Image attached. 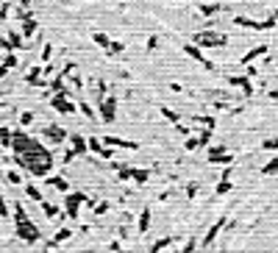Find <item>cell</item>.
Returning a JSON list of instances; mask_svg holds the SVG:
<instances>
[{
	"label": "cell",
	"instance_id": "f546056e",
	"mask_svg": "<svg viewBox=\"0 0 278 253\" xmlns=\"http://www.w3.org/2000/svg\"><path fill=\"white\" fill-rule=\"evenodd\" d=\"M186 195H189V198H195V195H198V184H189V186H186Z\"/></svg>",
	"mask_w": 278,
	"mask_h": 253
},
{
	"label": "cell",
	"instance_id": "277c9868",
	"mask_svg": "<svg viewBox=\"0 0 278 253\" xmlns=\"http://www.w3.org/2000/svg\"><path fill=\"white\" fill-rule=\"evenodd\" d=\"M17 234L23 236L25 242H36V239H39V228H36L34 223L28 220V223H23V226H17Z\"/></svg>",
	"mask_w": 278,
	"mask_h": 253
},
{
	"label": "cell",
	"instance_id": "44dd1931",
	"mask_svg": "<svg viewBox=\"0 0 278 253\" xmlns=\"http://www.w3.org/2000/svg\"><path fill=\"white\" fill-rule=\"evenodd\" d=\"M92 39H95V42L100 45V47H112V39H109V36H106V34H95V36H92Z\"/></svg>",
	"mask_w": 278,
	"mask_h": 253
},
{
	"label": "cell",
	"instance_id": "cb8c5ba5",
	"mask_svg": "<svg viewBox=\"0 0 278 253\" xmlns=\"http://www.w3.org/2000/svg\"><path fill=\"white\" fill-rule=\"evenodd\" d=\"M0 139H3V145H6V148H11V134L6 131V128H0Z\"/></svg>",
	"mask_w": 278,
	"mask_h": 253
},
{
	"label": "cell",
	"instance_id": "83f0119b",
	"mask_svg": "<svg viewBox=\"0 0 278 253\" xmlns=\"http://www.w3.org/2000/svg\"><path fill=\"white\" fill-rule=\"evenodd\" d=\"M67 236H72V231H70V228H61L59 234H56V242H64Z\"/></svg>",
	"mask_w": 278,
	"mask_h": 253
},
{
	"label": "cell",
	"instance_id": "603a6c76",
	"mask_svg": "<svg viewBox=\"0 0 278 253\" xmlns=\"http://www.w3.org/2000/svg\"><path fill=\"white\" fill-rule=\"evenodd\" d=\"M134 178H137L139 184H145L148 181V170H134Z\"/></svg>",
	"mask_w": 278,
	"mask_h": 253
},
{
	"label": "cell",
	"instance_id": "7a4b0ae2",
	"mask_svg": "<svg viewBox=\"0 0 278 253\" xmlns=\"http://www.w3.org/2000/svg\"><path fill=\"white\" fill-rule=\"evenodd\" d=\"M87 201L89 198L84 192H70L67 195V217H72V220L78 217V206L81 203H87Z\"/></svg>",
	"mask_w": 278,
	"mask_h": 253
},
{
	"label": "cell",
	"instance_id": "836d02e7",
	"mask_svg": "<svg viewBox=\"0 0 278 253\" xmlns=\"http://www.w3.org/2000/svg\"><path fill=\"white\" fill-rule=\"evenodd\" d=\"M50 53H53V47H50V45H45V50H42V59L47 61V59H50Z\"/></svg>",
	"mask_w": 278,
	"mask_h": 253
},
{
	"label": "cell",
	"instance_id": "5bb4252c",
	"mask_svg": "<svg viewBox=\"0 0 278 253\" xmlns=\"http://www.w3.org/2000/svg\"><path fill=\"white\" fill-rule=\"evenodd\" d=\"M72 145H75V148H72V153H87V150H89V145H87V139H84V137H72Z\"/></svg>",
	"mask_w": 278,
	"mask_h": 253
},
{
	"label": "cell",
	"instance_id": "e0dca14e",
	"mask_svg": "<svg viewBox=\"0 0 278 253\" xmlns=\"http://www.w3.org/2000/svg\"><path fill=\"white\" fill-rule=\"evenodd\" d=\"M47 184H53L56 189H61V192H64V195H70V184L64 181V178H47Z\"/></svg>",
	"mask_w": 278,
	"mask_h": 253
},
{
	"label": "cell",
	"instance_id": "4dcf8cb0",
	"mask_svg": "<svg viewBox=\"0 0 278 253\" xmlns=\"http://www.w3.org/2000/svg\"><path fill=\"white\" fill-rule=\"evenodd\" d=\"M9 217V209H6V203H3V198H0V220Z\"/></svg>",
	"mask_w": 278,
	"mask_h": 253
},
{
	"label": "cell",
	"instance_id": "6da1fadb",
	"mask_svg": "<svg viewBox=\"0 0 278 253\" xmlns=\"http://www.w3.org/2000/svg\"><path fill=\"white\" fill-rule=\"evenodd\" d=\"M228 39L223 34H214V31H200L198 36H195V47H223Z\"/></svg>",
	"mask_w": 278,
	"mask_h": 253
},
{
	"label": "cell",
	"instance_id": "74e56055",
	"mask_svg": "<svg viewBox=\"0 0 278 253\" xmlns=\"http://www.w3.org/2000/svg\"><path fill=\"white\" fill-rule=\"evenodd\" d=\"M6 178H9L11 184H20V175H17V173H9V175H6Z\"/></svg>",
	"mask_w": 278,
	"mask_h": 253
},
{
	"label": "cell",
	"instance_id": "f35d334b",
	"mask_svg": "<svg viewBox=\"0 0 278 253\" xmlns=\"http://www.w3.org/2000/svg\"><path fill=\"white\" fill-rule=\"evenodd\" d=\"M273 20H276V23H278V11H276V17H273Z\"/></svg>",
	"mask_w": 278,
	"mask_h": 253
},
{
	"label": "cell",
	"instance_id": "d6a6232c",
	"mask_svg": "<svg viewBox=\"0 0 278 253\" xmlns=\"http://www.w3.org/2000/svg\"><path fill=\"white\" fill-rule=\"evenodd\" d=\"M195 245H198V242H195V239H189V242H186V248H184V253H195Z\"/></svg>",
	"mask_w": 278,
	"mask_h": 253
},
{
	"label": "cell",
	"instance_id": "9c48e42d",
	"mask_svg": "<svg viewBox=\"0 0 278 253\" xmlns=\"http://www.w3.org/2000/svg\"><path fill=\"white\" fill-rule=\"evenodd\" d=\"M228 84H231V87H242V89H245V95H251V92H253L251 81L245 78V75H234V78H228Z\"/></svg>",
	"mask_w": 278,
	"mask_h": 253
},
{
	"label": "cell",
	"instance_id": "f1b7e54d",
	"mask_svg": "<svg viewBox=\"0 0 278 253\" xmlns=\"http://www.w3.org/2000/svg\"><path fill=\"white\" fill-rule=\"evenodd\" d=\"M195 148H200V139H198V137H192V139H186V150H195Z\"/></svg>",
	"mask_w": 278,
	"mask_h": 253
},
{
	"label": "cell",
	"instance_id": "8d00e7d4",
	"mask_svg": "<svg viewBox=\"0 0 278 253\" xmlns=\"http://www.w3.org/2000/svg\"><path fill=\"white\" fill-rule=\"evenodd\" d=\"M31 120H34V114H31V112H25V114H23V125H28Z\"/></svg>",
	"mask_w": 278,
	"mask_h": 253
},
{
	"label": "cell",
	"instance_id": "8fae6325",
	"mask_svg": "<svg viewBox=\"0 0 278 253\" xmlns=\"http://www.w3.org/2000/svg\"><path fill=\"white\" fill-rule=\"evenodd\" d=\"M45 137H47L50 142H61V139H64V131L56 128V125H45Z\"/></svg>",
	"mask_w": 278,
	"mask_h": 253
},
{
	"label": "cell",
	"instance_id": "7c38bea8",
	"mask_svg": "<svg viewBox=\"0 0 278 253\" xmlns=\"http://www.w3.org/2000/svg\"><path fill=\"white\" fill-rule=\"evenodd\" d=\"M198 11L203 14V17H211V14H217L220 11V3H200Z\"/></svg>",
	"mask_w": 278,
	"mask_h": 253
},
{
	"label": "cell",
	"instance_id": "3957f363",
	"mask_svg": "<svg viewBox=\"0 0 278 253\" xmlns=\"http://www.w3.org/2000/svg\"><path fill=\"white\" fill-rule=\"evenodd\" d=\"M208 161L211 164H231V153L223 145H214V148H208Z\"/></svg>",
	"mask_w": 278,
	"mask_h": 253
},
{
	"label": "cell",
	"instance_id": "d590c367",
	"mask_svg": "<svg viewBox=\"0 0 278 253\" xmlns=\"http://www.w3.org/2000/svg\"><path fill=\"white\" fill-rule=\"evenodd\" d=\"M81 112L87 114V117H95V114H92V109H89V106H87V103H81Z\"/></svg>",
	"mask_w": 278,
	"mask_h": 253
},
{
	"label": "cell",
	"instance_id": "ac0fdd59",
	"mask_svg": "<svg viewBox=\"0 0 278 253\" xmlns=\"http://www.w3.org/2000/svg\"><path fill=\"white\" fill-rule=\"evenodd\" d=\"M14 217H17V226L28 223V214H25V209H23V203H17V206H14Z\"/></svg>",
	"mask_w": 278,
	"mask_h": 253
},
{
	"label": "cell",
	"instance_id": "52a82bcc",
	"mask_svg": "<svg viewBox=\"0 0 278 253\" xmlns=\"http://www.w3.org/2000/svg\"><path fill=\"white\" fill-rule=\"evenodd\" d=\"M100 114H103L106 122H112L114 114H117V100H114V97H106L103 103H100Z\"/></svg>",
	"mask_w": 278,
	"mask_h": 253
},
{
	"label": "cell",
	"instance_id": "2e32d148",
	"mask_svg": "<svg viewBox=\"0 0 278 253\" xmlns=\"http://www.w3.org/2000/svg\"><path fill=\"white\" fill-rule=\"evenodd\" d=\"M87 145H89V150H95L97 156H112V153H109V150H106V148H103V145H100L97 139H89Z\"/></svg>",
	"mask_w": 278,
	"mask_h": 253
},
{
	"label": "cell",
	"instance_id": "30bf717a",
	"mask_svg": "<svg viewBox=\"0 0 278 253\" xmlns=\"http://www.w3.org/2000/svg\"><path fill=\"white\" fill-rule=\"evenodd\" d=\"M261 53H267V45H256V47H253V50H248L239 61H242V64H251V61L256 59V56H261Z\"/></svg>",
	"mask_w": 278,
	"mask_h": 253
},
{
	"label": "cell",
	"instance_id": "d4e9b609",
	"mask_svg": "<svg viewBox=\"0 0 278 253\" xmlns=\"http://www.w3.org/2000/svg\"><path fill=\"white\" fill-rule=\"evenodd\" d=\"M261 148H267V150H278V137H273V139H264V145Z\"/></svg>",
	"mask_w": 278,
	"mask_h": 253
},
{
	"label": "cell",
	"instance_id": "8992f818",
	"mask_svg": "<svg viewBox=\"0 0 278 253\" xmlns=\"http://www.w3.org/2000/svg\"><path fill=\"white\" fill-rule=\"evenodd\" d=\"M53 109H56L59 114H72L75 112V103H70L67 95H56L53 97Z\"/></svg>",
	"mask_w": 278,
	"mask_h": 253
},
{
	"label": "cell",
	"instance_id": "5b68a950",
	"mask_svg": "<svg viewBox=\"0 0 278 253\" xmlns=\"http://www.w3.org/2000/svg\"><path fill=\"white\" fill-rule=\"evenodd\" d=\"M223 228H226V217H220L217 223H214V226L208 228V231H206V236H203V242H200V245H203V248H208V245H211L214 239H217V234L223 231Z\"/></svg>",
	"mask_w": 278,
	"mask_h": 253
},
{
	"label": "cell",
	"instance_id": "9a60e30c",
	"mask_svg": "<svg viewBox=\"0 0 278 253\" xmlns=\"http://www.w3.org/2000/svg\"><path fill=\"white\" fill-rule=\"evenodd\" d=\"M106 145H120V148H139L137 142H128V139H117V137H109Z\"/></svg>",
	"mask_w": 278,
	"mask_h": 253
},
{
	"label": "cell",
	"instance_id": "484cf974",
	"mask_svg": "<svg viewBox=\"0 0 278 253\" xmlns=\"http://www.w3.org/2000/svg\"><path fill=\"white\" fill-rule=\"evenodd\" d=\"M198 139H200V148H206L208 142H211V131H203V134L198 137Z\"/></svg>",
	"mask_w": 278,
	"mask_h": 253
},
{
	"label": "cell",
	"instance_id": "ba28073f",
	"mask_svg": "<svg viewBox=\"0 0 278 253\" xmlns=\"http://www.w3.org/2000/svg\"><path fill=\"white\" fill-rule=\"evenodd\" d=\"M184 50L189 53V56H192V59H195V61H200V64H203L206 70H214V64H211V61H208V59H203V53H200L198 47H195V45H184Z\"/></svg>",
	"mask_w": 278,
	"mask_h": 253
},
{
	"label": "cell",
	"instance_id": "1f68e13d",
	"mask_svg": "<svg viewBox=\"0 0 278 253\" xmlns=\"http://www.w3.org/2000/svg\"><path fill=\"white\" fill-rule=\"evenodd\" d=\"M162 114H164L167 120H173V122H178V117H175V114H173V112H170V109H162Z\"/></svg>",
	"mask_w": 278,
	"mask_h": 253
},
{
	"label": "cell",
	"instance_id": "4fadbf2b",
	"mask_svg": "<svg viewBox=\"0 0 278 253\" xmlns=\"http://www.w3.org/2000/svg\"><path fill=\"white\" fill-rule=\"evenodd\" d=\"M150 226V209H142V214H139V234H145Z\"/></svg>",
	"mask_w": 278,
	"mask_h": 253
},
{
	"label": "cell",
	"instance_id": "d6986e66",
	"mask_svg": "<svg viewBox=\"0 0 278 253\" xmlns=\"http://www.w3.org/2000/svg\"><path fill=\"white\" fill-rule=\"evenodd\" d=\"M173 239H175V236H164V239H159V242L153 245V248H150V253H159V251H164V248H167V245H170V242H173Z\"/></svg>",
	"mask_w": 278,
	"mask_h": 253
},
{
	"label": "cell",
	"instance_id": "ffe728a7",
	"mask_svg": "<svg viewBox=\"0 0 278 253\" xmlns=\"http://www.w3.org/2000/svg\"><path fill=\"white\" fill-rule=\"evenodd\" d=\"M261 173H264V175H276V173H278V159H273V161H267V164H264V170H261Z\"/></svg>",
	"mask_w": 278,
	"mask_h": 253
},
{
	"label": "cell",
	"instance_id": "4316f807",
	"mask_svg": "<svg viewBox=\"0 0 278 253\" xmlns=\"http://www.w3.org/2000/svg\"><path fill=\"white\" fill-rule=\"evenodd\" d=\"M42 209H45V214H47V217H56V206H53V203H45L42 201Z\"/></svg>",
	"mask_w": 278,
	"mask_h": 253
},
{
	"label": "cell",
	"instance_id": "e575fe53",
	"mask_svg": "<svg viewBox=\"0 0 278 253\" xmlns=\"http://www.w3.org/2000/svg\"><path fill=\"white\" fill-rule=\"evenodd\" d=\"M122 50V45L120 42H112V47H109V53H120Z\"/></svg>",
	"mask_w": 278,
	"mask_h": 253
},
{
	"label": "cell",
	"instance_id": "7402d4cb",
	"mask_svg": "<svg viewBox=\"0 0 278 253\" xmlns=\"http://www.w3.org/2000/svg\"><path fill=\"white\" fill-rule=\"evenodd\" d=\"M25 192H28V198H34V201H42V192L36 189L34 184H28V186H25Z\"/></svg>",
	"mask_w": 278,
	"mask_h": 253
}]
</instances>
